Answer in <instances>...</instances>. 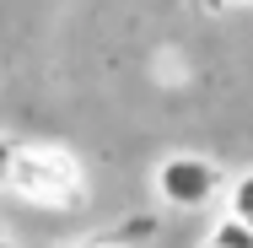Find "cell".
Here are the masks:
<instances>
[{"label": "cell", "instance_id": "obj_10", "mask_svg": "<svg viewBox=\"0 0 253 248\" xmlns=\"http://www.w3.org/2000/svg\"><path fill=\"white\" fill-rule=\"evenodd\" d=\"M248 5H253V0H248Z\"/></svg>", "mask_w": 253, "mask_h": 248}, {"label": "cell", "instance_id": "obj_7", "mask_svg": "<svg viewBox=\"0 0 253 248\" xmlns=\"http://www.w3.org/2000/svg\"><path fill=\"white\" fill-rule=\"evenodd\" d=\"M200 5L210 11V16H226V11H243L248 0H200Z\"/></svg>", "mask_w": 253, "mask_h": 248}, {"label": "cell", "instance_id": "obj_4", "mask_svg": "<svg viewBox=\"0 0 253 248\" xmlns=\"http://www.w3.org/2000/svg\"><path fill=\"white\" fill-rule=\"evenodd\" d=\"M205 248H253V232L243 221H232V216H221L215 227H210V243Z\"/></svg>", "mask_w": 253, "mask_h": 248}, {"label": "cell", "instance_id": "obj_5", "mask_svg": "<svg viewBox=\"0 0 253 248\" xmlns=\"http://www.w3.org/2000/svg\"><path fill=\"white\" fill-rule=\"evenodd\" d=\"M156 232V216H129V221H124V227H119V232H113V243H124V248H135V243H146V238H151Z\"/></svg>", "mask_w": 253, "mask_h": 248}, {"label": "cell", "instance_id": "obj_6", "mask_svg": "<svg viewBox=\"0 0 253 248\" xmlns=\"http://www.w3.org/2000/svg\"><path fill=\"white\" fill-rule=\"evenodd\" d=\"M11 156H16V141L0 135V189H5V178H11Z\"/></svg>", "mask_w": 253, "mask_h": 248}, {"label": "cell", "instance_id": "obj_8", "mask_svg": "<svg viewBox=\"0 0 253 248\" xmlns=\"http://www.w3.org/2000/svg\"><path fill=\"white\" fill-rule=\"evenodd\" d=\"M92 248H124V243H113V238H108V243H92Z\"/></svg>", "mask_w": 253, "mask_h": 248}, {"label": "cell", "instance_id": "obj_3", "mask_svg": "<svg viewBox=\"0 0 253 248\" xmlns=\"http://www.w3.org/2000/svg\"><path fill=\"white\" fill-rule=\"evenodd\" d=\"M226 216L243 221V227L253 232V167H248V173H237V178L226 184Z\"/></svg>", "mask_w": 253, "mask_h": 248}, {"label": "cell", "instance_id": "obj_2", "mask_svg": "<svg viewBox=\"0 0 253 248\" xmlns=\"http://www.w3.org/2000/svg\"><path fill=\"white\" fill-rule=\"evenodd\" d=\"M156 199L167 205V210H205V205H215L221 199V167L200 156V151H167L162 162H156Z\"/></svg>", "mask_w": 253, "mask_h": 248}, {"label": "cell", "instance_id": "obj_1", "mask_svg": "<svg viewBox=\"0 0 253 248\" xmlns=\"http://www.w3.org/2000/svg\"><path fill=\"white\" fill-rule=\"evenodd\" d=\"M5 189L33 210H81L86 205V162L59 141H22L11 156Z\"/></svg>", "mask_w": 253, "mask_h": 248}, {"label": "cell", "instance_id": "obj_9", "mask_svg": "<svg viewBox=\"0 0 253 248\" xmlns=\"http://www.w3.org/2000/svg\"><path fill=\"white\" fill-rule=\"evenodd\" d=\"M0 248H16V243H5V238H0Z\"/></svg>", "mask_w": 253, "mask_h": 248}]
</instances>
